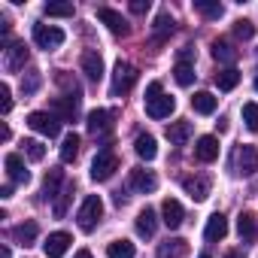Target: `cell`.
I'll list each match as a JSON object with an SVG mask.
<instances>
[{
	"label": "cell",
	"instance_id": "obj_14",
	"mask_svg": "<svg viewBox=\"0 0 258 258\" xmlns=\"http://www.w3.org/2000/svg\"><path fill=\"white\" fill-rule=\"evenodd\" d=\"M55 115L61 118V121H73L76 118V112H79V97H73V94H64V97H55Z\"/></svg>",
	"mask_w": 258,
	"mask_h": 258
},
{
	"label": "cell",
	"instance_id": "obj_16",
	"mask_svg": "<svg viewBox=\"0 0 258 258\" xmlns=\"http://www.w3.org/2000/svg\"><path fill=\"white\" fill-rule=\"evenodd\" d=\"M237 170L243 176H252L258 170V149L255 146H240V152H237Z\"/></svg>",
	"mask_w": 258,
	"mask_h": 258
},
{
	"label": "cell",
	"instance_id": "obj_35",
	"mask_svg": "<svg viewBox=\"0 0 258 258\" xmlns=\"http://www.w3.org/2000/svg\"><path fill=\"white\" fill-rule=\"evenodd\" d=\"M195 10L207 19H222V4H210V0H195Z\"/></svg>",
	"mask_w": 258,
	"mask_h": 258
},
{
	"label": "cell",
	"instance_id": "obj_7",
	"mask_svg": "<svg viewBox=\"0 0 258 258\" xmlns=\"http://www.w3.org/2000/svg\"><path fill=\"white\" fill-rule=\"evenodd\" d=\"M97 19L109 28V34H115V37H127L131 34V25H127V19L121 16V13H115V10H109V7H100L97 10Z\"/></svg>",
	"mask_w": 258,
	"mask_h": 258
},
{
	"label": "cell",
	"instance_id": "obj_49",
	"mask_svg": "<svg viewBox=\"0 0 258 258\" xmlns=\"http://www.w3.org/2000/svg\"><path fill=\"white\" fill-rule=\"evenodd\" d=\"M255 88H258V79H255Z\"/></svg>",
	"mask_w": 258,
	"mask_h": 258
},
{
	"label": "cell",
	"instance_id": "obj_6",
	"mask_svg": "<svg viewBox=\"0 0 258 258\" xmlns=\"http://www.w3.org/2000/svg\"><path fill=\"white\" fill-rule=\"evenodd\" d=\"M34 43L46 52L58 49V46H64V31L55 28V25H34Z\"/></svg>",
	"mask_w": 258,
	"mask_h": 258
},
{
	"label": "cell",
	"instance_id": "obj_44",
	"mask_svg": "<svg viewBox=\"0 0 258 258\" xmlns=\"http://www.w3.org/2000/svg\"><path fill=\"white\" fill-rule=\"evenodd\" d=\"M0 198H13V182H7L4 188H0Z\"/></svg>",
	"mask_w": 258,
	"mask_h": 258
},
{
	"label": "cell",
	"instance_id": "obj_26",
	"mask_svg": "<svg viewBox=\"0 0 258 258\" xmlns=\"http://www.w3.org/2000/svg\"><path fill=\"white\" fill-rule=\"evenodd\" d=\"M37 234H40L37 222H22V225H16V228H13V237H16L22 246H31V243L37 240Z\"/></svg>",
	"mask_w": 258,
	"mask_h": 258
},
{
	"label": "cell",
	"instance_id": "obj_46",
	"mask_svg": "<svg viewBox=\"0 0 258 258\" xmlns=\"http://www.w3.org/2000/svg\"><path fill=\"white\" fill-rule=\"evenodd\" d=\"M0 258H13V255H10V246H4V249H0Z\"/></svg>",
	"mask_w": 258,
	"mask_h": 258
},
{
	"label": "cell",
	"instance_id": "obj_45",
	"mask_svg": "<svg viewBox=\"0 0 258 258\" xmlns=\"http://www.w3.org/2000/svg\"><path fill=\"white\" fill-rule=\"evenodd\" d=\"M73 258H94V255H91V252H88V249H79V252H76V255H73Z\"/></svg>",
	"mask_w": 258,
	"mask_h": 258
},
{
	"label": "cell",
	"instance_id": "obj_36",
	"mask_svg": "<svg viewBox=\"0 0 258 258\" xmlns=\"http://www.w3.org/2000/svg\"><path fill=\"white\" fill-rule=\"evenodd\" d=\"M22 146H25V155H28L31 161H43V158H46V146H43L40 140H25Z\"/></svg>",
	"mask_w": 258,
	"mask_h": 258
},
{
	"label": "cell",
	"instance_id": "obj_27",
	"mask_svg": "<svg viewBox=\"0 0 258 258\" xmlns=\"http://www.w3.org/2000/svg\"><path fill=\"white\" fill-rule=\"evenodd\" d=\"M185 252H188L185 240H167L158 246V258H185Z\"/></svg>",
	"mask_w": 258,
	"mask_h": 258
},
{
	"label": "cell",
	"instance_id": "obj_10",
	"mask_svg": "<svg viewBox=\"0 0 258 258\" xmlns=\"http://www.w3.org/2000/svg\"><path fill=\"white\" fill-rule=\"evenodd\" d=\"M67 249H70V234H67V231H55V234H49L46 243H43V252H46L49 258H64Z\"/></svg>",
	"mask_w": 258,
	"mask_h": 258
},
{
	"label": "cell",
	"instance_id": "obj_18",
	"mask_svg": "<svg viewBox=\"0 0 258 258\" xmlns=\"http://www.w3.org/2000/svg\"><path fill=\"white\" fill-rule=\"evenodd\" d=\"M82 73H85L91 82H100V76H103V58H100L97 52H85V55H82Z\"/></svg>",
	"mask_w": 258,
	"mask_h": 258
},
{
	"label": "cell",
	"instance_id": "obj_2",
	"mask_svg": "<svg viewBox=\"0 0 258 258\" xmlns=\"http://www.w3.org/2000/svg\"><path fill=\"white\" fill-rule=\"evenodd\" d=\"M100 216H103V201H100L97 195H88V198L82 201L79 213H76V222H79V228H82L85 234H91V231L97 228Z\"/></svg>",
	"mask_w": 258,
	"mask_h": 258
},
{
	"label": "cell",
	"instance_id": "obj_38",
	"mask_svg": "<svg viewBox=\"0 0 258 258\" xmlns=\"http://www.w3.org/2000/svg\"><path fill=\"white\" fill-rule=\"evenodd\" d=\"M243 121L249 131H258V103H243Z\"/></svg>",
	"mask_w": 258,
	"mask_h": 258
},
{
	"label": "cell",
	"instance_id": "obj_43",
	"mask_svg": "<svg viewBox=\"0 0 258 258\" xmlns=\"http://www.w3.org/2000/svg\"><path fill=\"white\" fill-rule=\"evenodd\" d=\"M146 10H149V0H134V4H131V13L134 16H143Z\"/></svg>",
	"mask_w": 258,
	"mask_h": 258
},
{
	"label": "cell",
	"instance_id": "obj_15",
	"mask_svg": "<svg viewBox=\"0 0 258 258\" xmlns=\"http://www.w3.org/2000/svg\"><path fill=\"white\" fill-rule=\"evenodd\" d=\"M195 158L198 161H204V164H210V161H216L219 158V140L216 137H201L198 143H195Z\"/></svg>",
	"mask_w": 258,
	"mask_h": 258
},
{
	"label": "cell",
	"instance_id": "obj_11",
	"mask_svg": "<svg viewBox=\"0 0 258 258\" xmlns=\"http://www.w3.org/2000/svg\"><path fill=\"white\" fill-rule=\"evenodd\" d=\"M4 52H7V70H13V73L22 70V67L28 64V58H31V52H28L25 43H10Z\"/></svg>",
	"mask_w": 258,
	"mask_h": 258
},
{
	"label": "cell",
	"instance_id": "obj_3",
	"mask_svg": "<svg viewBox=\"0 0 258 258\" xmlns=\"http://www.w3.org/2000/svg\"><path fill=\"white\" fill-rule=\"evenodd\" d=\"M137 82V70L127 64V61H115V70H112V85H109V94L112 97H121L134 88Z\"/></svg>",
	"mask_w": 258,
	"mask_h": 258
},
{
	"label": "cell",
	"instance_id": "obj_28",
	"mask_svg": "<svg viewBox=\"0 0 258 258\" xmlns=\"http://www.w3.org/2000/svg\"><path fill=\"white\" fill-rule=\"evenodd\" d=\"M106 255H109V258H134L137 249H134L131 240H115V243L106 246Z\"/></svg>",
	"mask_w": 258,
	"mask_h": 258
},
{
	"label": "cell",
	"instance_id": "obj_24",
	"mask_svg": "<svg viewBox=\"0 0 258 258\" xmlns=\"http://www.w3.org/2000/svg\"><path fill=\"white\" fill-rule=\"evenodd\" d=\"M61 182H64V170L52 167V170L46 173V179H43V198H46V201L58 198V185H61Z\"/></svg>",
	"mask_w": 258,
	"mask_h": 258
},
{
	"label": "cell",
	"instance_id": "obj_30",
	"mask_svg": "<svg viewBox=\"0 0 258 258\" xmlns=\"http://www.w3.org/2000/svg\"><path fill=\"white\" fill-rule=\"evenodd\" d=\"M173 79H176L182 88H188V85L195 82V67H191L188 61H176V67H173Z\"/></svg>",
	"mask_w": 258,
	"mask_h": 258
},
{
	"label": "cell",
	"instance_id": "obj_21",
	"mask_svg": "<svg viewBox=\"0 0 258 258\" xmlns=\"http://www.w3.org/2000/svg\"><path fill=\"white\" fill-rule=\"evenodd\" d=\"M164 134H167V140H170V143L182 146V143L191 137V121H170Z\"/></svg>",
	"mask_w": 258,
	"mask_h": 258
},
{
	"label": "cell",
	"instance_id": "obj_17",
	"mask_svg": "<svg viewBox=\"0 0 258 258\" xmlns=\"http://www.w3.org/2000/svg\"><path fill=\"white\" fill-rule=\"evenodd\" d=\"M225 234H228V219H225L222 213L210 216V219H207V228H204V237H207L210 243H219Z\"/></svg>",
	"mask_w": 258,
	"mask_h": 258
},
{
	"label": "cell",
	"instance_id": "obj_5",
	"mask_svg": "<svg viewBox=\"0 0 258 258\" xmlns=\"http://www.w3.org/2000/svg\"><path fill=\"white\" fill-rule=\"evenodd\" d=\"M115 170H118V155H115L112 149H103V152L91 161V179H97V182H106Z\"/></svg>",
	"mask_w": 258,
	"mask_h": 258
},
{
	"label": "cell",
	"instance_id": "obj_47",
	"mask_svg": "<svg viewBox=\"0 0 258 258\" xmlns=\"http://www.w3.org/2000/svg\"><path fill=\"white\" fill-rule=\"evenodd\" d=\"M225 258H243V252H228Z\"/></svg>",
	"mask_w": 258,
	"mask_h": 258
},
{
	"label": "cell",
	"instance_id": "obj_37",
	"mask_svg": "<svg viewBox=\"0 0 258 258\" xmlns=\"http://www.w3.org/2000/svg\"><path fill=\"white\" fill-rule=\"evenodd\" d=\"M70 198H73V182H64V191L58 195V204H55V216H58V219L67 213V204H70Z\"/></svg>",
	"mask_w": 258,
	"mask_h": 258
},
{
	"label": "cell",
	"instance_id": "obj_9",
	"mask_svg": "<svg viewBox=\"0 0 258 258\" xmlns=\"http://www.w3.org/2000/svg\"><path fill=\"white\" fill-rule=\"evenodd\" d=\"M182 219H185L182 204H179V201H173V198H167V201L161 204V222H164L170 231H176V228L182 225Z\"/></svg>",
	"mask_w": 258,
	"mask_h": 258
},
{
	"label": "cell",
	"instance_id": "obj_12",
	"mask_svg": "<svg viewBox=\"0 0 258 258\" xmlns=\"http://www.w3.org/2000/svg\"><path fill=\"white\" fill-rule=\"evenodd\" d=\"M131 188H134V191L149 195V191H155V188H158V179H155V173H152V170L134 167V170H131Z\"/></svg>",
	"mask_w": 258,
	"mask_h": 258
},
{
	"label": "cell",
	"instance_id": "obj_1",
	"mask_svg": "<svg viewBox=\"0 0 258 258\" xmlns=\"http://www.w3.org/2000/svg\"><path fill=\"white\" fill-rule=\"evenodd\" d=\"M176 109V100L170 94H164L161 82H149L146 88V115L149 118H167Z\"/></svg>",
	"mask_w": 258,
	"mask_h": 258
},
{
	"label": "cell",
	"instance_id": "obj_41",
	"mask_svg": "<svg viewBox=\"0 0 258 258\" xmlns=\"http://www.w3.org/2000/svg\"><path fill=\"white\" fill-rule=\"evenodd\" d=\"M37 88H40V73L34 70V73H28V76L22 79V91H25V94H34Z\"/></svg>",
	"mask_w": 258,
	"mask_h": 258
},
{
	"label": "cell",
	"instance_id": "obj_33",
	"mask_svg": "<svg viewBox=\"0 0 258 258\" xmlns=\"http://www.w3.org/2000/svg\"><path fill=\"white\" fill-rule=\"evenodd\" d=\"M43 13H46L49 19H70V16H73V4H46Z\"/></svg>",
	"mask_w": 258,
	"mask_h": 258
},
{
	"label": "cell",
	"instance_id": "obj_20",
	"mask_svg": "<svg viewBox=\"0 0 258 258\" xmlns=\"http://www.w3.org/2000/svg\"><path fill=\"white\" fill-rule=\"evenodd\" d=\"M155 228H158V216H155V210H152V207L140 210V216H137V234H140V237H152Z\"/></svg>",
	"mask_w": 258,
	"mask_h": 258
},
{
	"label": "cell",
	"instance_id": "obj_31",
	"mask_svg": "<svg viewBox=\"0 0 258 258\" xmlns=\"http://www.w3.org/2000/svg\"><path fill=\"white\" fill-rule=\"evenodd\" d=\"M237 82H240V70H234V67L216 73V85H219V91H231V88H237Z\"/></svg>",
	"mask_w": 258,
	"mask_h": 258
},
{
	"label": "cell",
	"instance_id": "obj_29",
	"mask_svg": "<svg viewBox=\"0 0 258 258\" xmlns=\"http://www.w3.org/2000/svg\"><path fill=\"white\" fill-rule=\"evenodd\" d=\"M76 155H79V137L70 131V134L64 137V143H61V161L70 164V161H76Z\"/></svg>",
	"mask_w": 258,
	"mask_h": 258
},
{
	"label": "cell",
	"instance_id": "obj_40",
	"mask_svg": "<svg viewBox=\"0 0 258 258\" xmlns=\"http://www.w3.org/2000/svg\"><path fill=\"white\" fill-rule=\"evenodd\" d=\"M252 34H255V25H252V22L240 19V22L234 25V37H240V40H252Z\"/></svg>",
	"mask_w": 258,
	"mask_h": 258
},
{
	"label": "cell",
	"instance_id": "obj_48",
	"mask_svg": "<svg viewBox=\"0 0 258 258\" xmlns=\"http://www.w3.org/2000/svg\"><path fill=\"white\" fill-rule=\"evenodd\" d=\"M198 258H210V255H198Z\"/></svg>",
	"mask_w": 258,
	"mask_h": 258
},
{
	"label": "cell",
	"instance_id": "obj_19",
	"mask_svg": "<svg viewBox=\"0 0 258 258\" xmlns=\"http://www.w3.org/2000/svg\"><path fill=\"white\" fill-rule=\"evenodd\" d=\"M109 118H112L109 109H91L85 124H88V131H91V134H103V131H109Z\"/></svg>",
	"mask_w": 258,
	"mask_h": 258
},
{
	"label": "cell",
	"instance_id": "obj_34",
	"mask_svg": "<svg viewBox=\"0 0 258 258\" xmlns=\"http://www.w3.org/2000/svg\"><path fill=\"white\" fill-rule=\"evenodd\" d=\"M237 234H240L243 240H252V237H255V219H252L249 213H240V219H237Z\"/></svg>",
	"mask_w": 258,
	"mask_h": 258
},
{
	"label": "cell",
	"instance_id": "obj_25",
	"mask_svg": "<svg viewBox=\"0 0 258 258\" xmlns=\"http://www.w3.org/2000/svg\"><path fill=\"white\" fill-rule=\"evenodd\" d=\"M213 58H216L219 64H234V61H237V49H234L228 40H216V43H213Z\"/></svg>",
	"mask_w": 258,
	"mask_h": 258
},
{
	"label": "cell",
	"instance_id": "obj_42",
	"mask_svg": "<svg viewBox=\"0 0 258 258\" xmlns=\"http://www.w3.org/2000/svg\"><path fill=\"white\" fill-rule=\"evenodd\" d=\"M0 109H4V112L13 109V94H10V85H7V82L0 85Z\"/></svg>",
	"mask_w": 258,
	"mask_h": 258
},
{
	"label": "cell",
	"instance_id": "obj_4",
	"mask_svg": "<svg viewBox=\"0 0 258 258\" xmlns=\"http://www.w3.org/2000/svg\"><path fill=\"white\" fill-rule=\"evenodd\" d=\"M28 124L34 127L37 134H43V137H58V134H61V118H58L55 112L34 109V112L28 115Z\"/></svg>",
	"mask_w": 258,
	"mask_h": 258
},
{
	"label": "cell",
	"instance_id": "obj_8",
	"mask_svg": "<svg viewBox=\"0 0 258 258\" xmlns=\"http://www.w3.org/2000/svg\"><path fill=\"white\" fill-rule=\"evenodd\" d=\"M4 164H7V173H10V182H13V185H28V182H31V173L25 170V161H22L19 152H10V155L4 158Z\"/></svg>",
	"mask_w": 258,
	"mask_h": 258
},
{
	"label": "cell",
	"instance_id": "obj_23",
	"mask_svg": "<svg viewBox=\"0 0 258 258\" xmlns=\"http://www.w3.org/2000/svg\"><path fill=\"white\" fill-rule=\"evenodd\" d=\"M216 97L210 94V91H195V97H191V106H195V112H201V115H213L216 112Z\"/></svg>",
	"mask_w": 258,
	"mask_h": 258
},
{
	"label": "cell",
	"instance_id": "obj_32",
	"mask_svg": "<svg viewBox=\"0 0 258 258\" xmlns=\"http://www.w3.org/2000/svg\"><path fill=\"white\" fill-rule=\"evenodd\" d=\"M170 31H173V19H170V13H158V19H155V43H161Z\"/></svg>",
	"mask_w": 258,
	"mask_h": 258
},
{
	"label": "cell",
	"instance_id": "obj_13",
	"mask_svg": "<svg viewBox=\"0 0 258 258\" xmlns=\"http://www.w3.org/2000/svg\"><path fill=\"white\" fill-rule=\"evenodd\" d=\"M182 188L191 201H207L210 198V179L207 176H185L182 179Z\"/></svg>",
	"mask_w": 258,
	"mask_h": 258
},
{
	"label": "cell",
	"instance_id": "obj_22",
	"mask_svg": "<svg viewBox=\"0 0 258 258\" xmlns=\"http://www.w3.org/2000/svg\"><path fill=\"white\" fill-rule=\"evenodd\" d=\"M134 152L143 158V161H152L155 155H158V146H155V137L152 134H140L137 140H134Z\"/></svg>",
	"mask_w": 258,
	"mask_h": 258
},
{
	"label": "cell",
	"instance_id": "obj_39",
	"mask_svg": "<svg viewBox=\"0 0 258 258\" xmlns=\"http://www.w3.org/2000/svg\"><path fill=\"white\" fill-rule=\"evenodd\" d=\"M55 79H58V85H61V88H67V94H73V97H79V94H82L79 82H76V79H70L67 73H58Z\"/></svg>",
	"mask_w": 258,
	"mask_h": 258
}]
</instances>
